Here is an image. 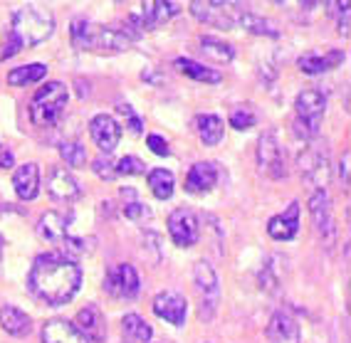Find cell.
I'll return each instance as SVG.
<instances>
[{
  "mask_svg": "<svg viewBox=\"0 0 351 343\" xmlns=\"http://www.w3.org/2000/svg\"><path fill=\"white\" fill-rule=\"evenodd\" d=\"M82 287L80 264L67 255H40L27 272V289L32 296L50 306H62L72 301Z\"/></svg>",
  "mask_w": 351,
  "mask_h": 343,
  "instance_id": "1",
  "label": "cell"
},
{
  "mask_svg": "<svg viewBox=\"0 0 351 343\" xmlns=\"http://www.w3.org/2000/svg\"><path fill=\"white\" fill-rule=\"evenodd\" d=\"M55 32V15L45 5H25L15 10L13 23H10V38L0 55L13 57L23 47H35L45 42Z\"/></svg>",
  "mask_w": 351,
  "mask_h": 343,
  "instance_id": "2",
  "label": "cell"
},
{
  "mask_svg": "<svg viewBox=\"0 0 351 343\" xmlns=\"http://www.w3.org/2000/svg\"><path fill=\"white\" fill-rule=\"evenodd\" d=\"M69 92L62 81H47L35 92L30 101V119L38 126H55L62 119L64 109H67Z\"/></svg>",
  "mask_w": 351,
  "mask_h": 343,
  "instance_id": "3",
  "label": "cell"
},
{
  "mask_svg": "<svg viewBox=\"0 0 351 343\" xmlns=\"http://www.w3.org/2000/svg\"><path fill=\"white\" fill-rule=\"evenodd\" d=\"M295 109H297V131H300V136L304 141L314 138L319 134L322 119H324L326 97L319 89H304V92L297 94Z\"/></svg>",
  "mask_w": 351,
  "mask_h": 343,
  "instance_id": "4",
  "label": "cell"
},
{
  "mask_svg": "<svg viewBox=\"0 0 351 343\" xmlns=\"http://www.w3.org/2000/svg\"><path fill=\"white\" fill-rule=\"evenodd\" d=\"M297 166H300L304 183H314L317 188H324L322 183H326V173H329V146H326L324 138H307L304 149L300 151Z\"/></svg>",
  "mask_w": 351,
  "mask_h": 343,
  "instance_id": "5",
  "label": "cell"
},
{
  "mask_svg": "<svg viewBox=\"0 0 351 343\" xmlns=\"http://www.w3.org/2000/svg\"><path fill=\"white\" fill-rule=\"evenodd\" d=\"M178 13H181L178 3H163V0L141 3L129 15V27H136V30H156V27L166 25Z\"/></svg>",
  "mask_w": 351,
  "mask_h": 343,
  "instance_id": "6",
  "label": "cell"
},
{
  "mask_svg": "<svg viewBox=\"0 0 351 343\" xmlns=\"http://www.w3.org/2000/svg\"><path fill=\"white\" fill-rule=\"evenodd\" d=\"M257 166L265 175H270L272 181H282L287 178V161H285L282 146L277 141V131L270 129L260 136L257 144Z\"/></svg>",
  "mask_w": 351,
  "mask_h": 343,
  "instance_id": "7",
  "label": "cell"
},
{
  "mask_svg": "<svg viewBox=\"0 0 351 343\" xmlns=\"http://www.w3.org/2000/svg\"><path fill=\"white\" fill-rule=\"evenodd\" d=\"M191 13H193V18L206 23V25H215V27H220V30H230V27L235 25V20H238L240 10L235 3H223V0L201 3V0H195V3H191Z\"/></svg>",
  "mask_w": 351,
  "mask_h": 343,
  "instance_id": "8",
  "label": "cell"
},
{
  "mask_svg": "<svg viewBox=\"0 0 351 343\" xmlns=\"http://www.w3.org/2000/svg\"><path fill=\"white\" fill-rule=\"evenodd\" d=\"M104 289H107V294L114 296V299H124V301L136 299L141 281H138V272L134 269V264H119V267L109 269L107 279H104Z\"/></svg>",
  "mask_w": 351,
  "mask_h": 343,
  "instance_id": "9",
  "label": "cell"
},
{
  "mask_svg": "<svg viewBox=\"0 0 351 343\" xmlns=\"http://www.w3.org/2000/svg\"><path fill=\"white\" fill-rule=\"evenodd\" d=\"M309 215H312L314 230L319 232V238L326 242H334L337 238V227H334V218H332V203H329V193L326 188H314L312 195H309Z\"/></svg>",
  "mask_w": 351,
  "mask_h": 343,
  "instance_id": "10",
  "label": "cell"
},
{
  "mask_svg": "<svg viewBox=\"0 0 351 343\" xmlns=\"http://www.w3.org/2000/svg\"><path fill=\"white\" fill-rule=\"evenodd\" d=\"M169 235L178 247H193L201 238V225L195 212L189 207H178L169 215Z\"/></svg>",
  "mask_w": 351,
  "mask_h": 343,
  "instance_id": "11",
  "label": "cell"
},
{
  "mask_svg": "<svg viewBox=\"0 0 351 343\" xmlns=\"http://www.w3.org/2000/svg\"><path fill=\"white\" fill-rule=\"evenodd\" d=\"M89 134H92V141H95L101 153H112L121 141L119 121L109 116V114H97L95 119L89 121Z\"/></svg>",
  "mask_w": 351,
  "mask_h": 343,
  "instance_id": "12",
  "label": "cell"
},
{
  "mask_svg": "<svg viewBox=\"0 0 351 343\" xmlns=\"http://www.w3.org/2000/svg\"><path fill=\"white\" fill-rule=\"evenodd\" d=\"M77 329L89 343H101L107 338V318L99 312V306L89 304L77 314Z\"/></svg>",
  "mask_w": 351,
  "mask_h": 343,
  "instance_id": "13",
  "label": "cell"
},
{
  "mask_svg": "<svg viewBox=\"0 0 351 343\" xmlns=\"http://www.w3.org/2000/svg\"><path fill=\"white\" fill-rule=\"evenodd\" d=\"M154 312L163 318V321H169L173 326H181L186 321V314H189V304L183 299L181 294L176 292H161L154 299Z\"/></svg>",
  "mask_w": 351,
  "mask_h": 343,
  "instance_id": "14",
  "label": "cell"
},
{
  "mask_svg": "<svg viewBox=\"0 0 351 343\" xmlns=\"http://www.w3.org/2000/svg\"><path fill=\"white\" fill-rule=\"evenodd\" d=\"M218 178H220V168L215 166V163L198 161L191 166L189 175H186V190H189V193H195V195L208 193V190L218 183Z\"/></svg>",
  "mask_w": 351,
  "mask_h": 343,
  "instance_id": "15",
  "label": "cell"
},
{
  "mask_svg": "<svg viewBox=\"0 0 351 343\" xmlns=\"http://www.w3.org/2000/svg\"><path fill=\"white\" fill-rule=\"evenodd\" d=\"M134 38L119 27H95L92 32V50L101 52H124L129 50Z\"/></svg>",
  "mask_w": 351,
  "mask_h": 343,
  "instance_id": "16",
  "label": "cell"
},
{
  "mask_svg": "<svg viewBox=\"0 0 351 343\" xmlns=\"http://www.w3.org/2000/svg\"><path fill=\"white\" fill-rule=\"evenodd\" d=\"M47 193L55 200H64V203H72V200L80 198V183L72 173H67V168H52L47 175Z\"/></svg>",
  "mask_w": 351,
  "mask_h": 343,
  "instance_id": "17",
  "label": "cell"
},
{
  "mask_svg": "<svg viewBox=\"0 0 351 343\" xmlns=\"http://www.w3.org/2000/svg\"><path fill=\"white\" fill-rule=\"evenodd\" d=\"M267 232H270L272 240H280V242L295 240V235L300 232V205L292 203L285 212L275 215L267 225Z\"/></svg>",
  "mask_w": 351,
  "mask_h": 343,
  "instance_id": "18",
  "label": "cell"
},
{
  "mask_svg": "<svg viewBox=\"0 0 351 343\" xmlns=\"http://www.w3.org/2000/svg\"><path fill=\"white\" fill-rule=\"evenodd\" d=\"M270 343H300V326L287 312H277L267 324Z\"/></svg>",
  "mask_w": 351,
  "mask_h": 343,
  "instance_id": "19",
  "label": "cell"
},
{
  "mask_svg": "<svg viewBox=\"0 0 351 343\" xmlns=\"http://www.w3.org/2000/svg\"><path fill=\"white\" fill-rule=\"evenodd\" d=\"M43 343H89L75 324L64 318H52L43 326Z\"/></svg>",
  "mask_w": 351,
  "mask_h": 343,
  "instance_id": "20",
  "label": "cell"
},
{
  "mask_svg": "<svg viewBox=\"0 0 351 343\" xmlns=\"http://www.w3.org/2000/svg\"><path fill=\"white\" fill-rule=\"evenodd\" d=\"M13 188L20 200H35L40 193V170L35 163L20 166L13 175Z\"/></svg>",
  "mask_w": 351,
  "mask_h": 343,
  "instance_id": "21",
  "label": "cell"
},
{
  "mask_svg": "<svg viewBox=\"0 0 351 343\" xmlns=\"http://www.w3.org/2000/svg\"><path fill=\"white\" fill-rule=\"evenodd\" d=\"M69 223H72V220L64 218L62 212L47 210L38 223L40 238L47 240V242H64V240H67Z\"/></svg>",
  "mask_w": 351,
  "mask_h": 343,
  "instance_id": "22",
  "label": "cell"
},
{
  "mask_svg": "<svg viewBox=\"0 0 351 343\" xmlns=\"http://www.w3.org/2000/svg\"><path fill=\"white\" fill-rule=\"evenodd\" d=\"M0 326H3V331L10 333V336L23 338L30 333L32 321L25 312H20L18 306H3V309H0Z\"/></svg>",
  "mask_w": 351,
  "mask_h": 343,
  "instance_id": "23",
  "label": "cell"
},
{
  "mask_svg": "<svg viewBox=\"0 0 351 343\" xmlns=\"http://www.w3.org/2000/svg\"><path fill=\"white\" fill-rule=\"evenodd\" d=\"M173 67L181 72V75L191 77L193 81H201V84H220L223 81V75L218 69H210L201 62H193V60H186V57H178L173 62Z\"/></svg>",
  "mask_w": 351,
  "mask_h": 343,
  "instance_id": "24",
  "label": "cell"
},
{
  "mask_svg": "<svg viewBox=\"0 0 351 343\" xmlns=\"http://www.w3.org/2000/svg\"><path fill=\"white\" fill-rule=\"evenodd\" d=\"M195 126H198V136L206 146H218L223 141V134H226V124L220 116L215 114H201L195 119Z\"/></svg>",
  "mask_w": 351,
  "mask_h": 343,
  "instance_id": "25",
  "label": "cell"
},
{
  "mask_svg": "<svg viewBox=\"0 0 351 343\" xmlns=\"http://www.w3.org/2000/svg\"><path fill=\"white\" fill-rule=\"evenodd\" d=\"M193 279L195 287L201 289L203 296H210V301H215L218 296V277H215V269L206 262V259H198L193 267Z\"/></svg>",
  "mask_w": 351,
  "mask_h": 343,
  "instance_id": "26",
  "label": "cell"
},
{
  "mask_svg": "<svg viewBox=\"0 0 351 343\" xmlns=\"http://www.w3.org/2000/svg\"><path fill=\"white\" fill-rule=\"evenodd\" d=\"M344 60V52H329V55H304L300 60V69L304 75H322L326 69L337 67Z\"/></svg>",
  "mask_w": 351,
  "mask_h": 343,
  "instance_id": "27",
  "label": "cell"
},
{
  "mask_svg": "<svg viewBox=\"0 0 351 343\" xmlns=\"http://www.w3.org/2000/svg\"><path fill=\"white\" fill-rule=\"evenodd\" d=\"M121 331H124V338L129 343H149L151 333H154L151 326L138 314H126L121 318Z\"/></svg>",
  "mask_w": 351,
  "mask_h": 343,
  "instance_id": "28",
  "label": "cell"
},
{
  "mask_svg": "<svg viewBox=\"0 0 351 343\" xmlns=\"http://www.w3.org/2000/svg\"><path fill=\"white\" fill-rule=\"evenodd\" d=\"M198 42H201L198 45L201 52L210 60V62L228 64V62H232V57H235V50H232L230 45L223 42V40H218V38H208V35H203Z\"/></svg>",
  "mask_w": 351,
  "mask_h": 343,
  "instance_id": "29",
  "label": "cell"
},
{
  "mask_svg": "<svg viewBox=\"0 0 351 343\" xmlns=\"http://www.w3.org/2000/svg\"><path fill=\"white\" fill-rule=\"evenodd\" d=\"M47 77V67L45 64H23V67H15L13 72H8V84L13 87H25L32 81H43Z\"/></svg>",
  "mask_w": 351,
  "mask_h": 343,
  "instance_id": "30",
  "label": "cell"
},
{
  "mask_svg": "<svg viewBox=\"0 0 351 343\" xmlns=\"http://www.w3.org/2000/svg\"><path fill=\"white\" fill-rule=\"evenodd\" d=\"M149 188H151V193L156 195L158 200H169L171 195H173V188H176L173 173L166 170V168L149 170Z\"/></svg>",
  "mask_w": 351,
  "mask_h": 343,
  "instance_id": "31",
  "label": "cell"
},
{
  "mask_svg": "<svg viewBox=\"0 0 351 343\" xmlns=\"http://www.w3.org/2000/svg\"><path fill=\"white\" fill-rule=\"evenodd\" d=\"M238 23H240V27H245V30L252 32V35H267V38H277V35H280V27H277L272 20L260 18V15H255V13H240Z\"/></svg>",
  "mask_w": 351,
  "mask_h": 343,
  "instance_id": "32",
  "label": "cell"
},
{
  "mask_svg": "<svg viewBox=\"0 0 351 343\" xmlns=\"http://www.w3.org/2000/svg\"><path fill=\"white\" fill-rule=\"evenodd\" d=\"M60 156H62V161L67 163V166L80 168V166L87 163V149H84L82 141L69 138V141H62V144H60Z\"/></svg>",
  "mask_w": 351,
  "mask_h": 343,
  "instance_id": "33",
  "label": "cell"
},
{
  "mask_svg": "<svg viewBox=\"0 0 351 343\" xmlns=\"http://www.w3.org/2000/svg\"><path fill=\"white\" fill-rule=\"evenodd\" d=\"M92 32H95V25L87 18H75V23L69 25V35L77 50H92Z\"/></svg>",
  "mask_w": 351,
  "mask_h": 343,
  "instance_id": "34",
  "label": "cell"
},
{
  "mask_svg": "<svg viewBox=\"0 0 351 343\" xmlns=\"http://www.w3.org/2000/svg\"><path fill=\"white\" fill-rule=\"evenodd\" d=\"M114 168H117V173H121V175H138V173H144L146 166H144V161H141V158L124 156V158H119V161L114 163Z\"/></svg>",
  "mask_w": 351,
  "mask_h": 343,
  "instance_id": "35",
  "label": "cell"
},
{
  "mask_svg": "<svg viewBox=\"0 0 351 343\" xmlns=\"http://www.w3.org/2000/svg\"><path fill=\"white\" fill-rule=\"evenodd\" d=\"M257 121L255 112L252 109H235L230 114V126L232 129H238V131H245V129H252Z\"/></svg>",
  "mask_w": 351,
  "mask_h": 343,
  "instance_id": "36",
  "label": "cell"
},
{
  "mask_svg": "<svg viewBox=\"0 0 351 343\" xmlns=\"http://www.w3.org/2000/svg\"><path fill=\"white\" fill-rule=\"evenodd\" d=\"M260 284H263L265 289H270V292H275V289L280 287V275L275 272V257L265 262L263 272H260Z\"/></svg>",
  "mask_w": 351,
  "mask_h": 343,
  "instance_id": "37",
  "label": "cell"
},
{
  "mask_svg": "<svg viewBox=\"0 0 351 343\" xmlns=\"http://www.w3.org/2000/svg\"><path fill=\"white\" fill-rule=\"evenodd\" d=\"M95 170L97 175H99L101 181H114L117 178V168H114V161H109V158H97L95 161Z\"/></svg>",
  "mask_w": 351,
  "mask_h": 343,
  "instance_id": "38",
  "label": "cell"
},
{
  "mask_svg": "<svg viewBox=\"0 0 351 343\" xmlns=\"http://www.w3.org/2000/svg\"><path fill=\"white\" fill-rule=\"evenodd\" d=\"M334 13H337V20H339V30L344 32V35H349V3H341V0H337L334 3Z\"/></svg>",
  "mask_w": 351,
  "mask_h": 343,
  "instance_id": "39",
  "label": "cell"
},
{
  "mask_svg": "<svg viewBox=\"0 0 351 343\" xmlns=\"http://www.w3.org/2000/svg\"><path fill=\"white\" fill-rule=\"evenodd\" d=\"M124 215L129 220H136V223H141V220L151 218V210L146 205H141V203H129V205L124 207Z\"/></svg>",
  "mask_w": 351,
  "mask_h": 343,
  "instance_id": "40",
  "label": "cell"
},
{
  "mask_svg": "<svg viewBox=\"0 0 351 343\" xmlns=\"http://www.w3.org/2000/svg\"><path fill=\"white\" fill-rule=\"evenodd\" d=\"M146 146H149L156 156H169V144H166V138L158 136V134H151V136H146Z\"/></svg>",
  "mask_w": 351,
  "mask_h": 343,
  "instance_id": "41",
  "label": "cell"
},
{
  "mask_svg": "<svg viewBox=\"0 0 351 343\" xmlns=\"http://www.w3.org/2000/svg\"><path fill=\"white\" fill-rule=\"evenodd\" d=\"M117 109H119L121 114H126V116H129V126H132V131L134 134H141V129H144V126H141V119H138L136 114H134L132 106H129V104H119Z\"/></svg>",
  "mask_w": 351,
  "mask_h": 343,
  "instance_id": "42",
  "label": "cell"
},
{
  "mask_svg": "<svg viewBox=\"0 0 351 343\" xmlns=\"http://www.w3.org/2000/svg\"><path fill=\"white\" fill-rule=\"evenodd\" d=\"M349 158H351V153L344 151V156H341V161H339V181L344 183V188L349 186Z\"/></svg>",
  "mask_w": 351,
  "mask_h": 343,
  "instance_id": "43",
  "label": "cell"
},
{
  "mask_svg": "<svg viewBox=\"0 0 351 343\" xmlns=\"http://www.w3.org/2000/svg\"><path fill=\"white\" fill-rule=\"evenodd\" d=\"M64 244H67V247H69L72 252H87L89 247H92V244H89L87 240H82V238H69V235H67V240H64Z\"/></svg>",
  "mask_w": 351,
  "mask_h": 343,
  "instance_id": "44",
  "label": "cell"
},
{
  "mask_svg": "<svg viewBox=\"0 0 351 343\" xmlns=\"http://www.w3.org/2000/svg\"><path fill=\"white\" fill-rule=\"evenodd\" d=\"M13 163H15L13 153H10V151H8V146H3V144H0V170L13 168Z\"/></svg>",
  "mask_w": 351,
  "mask_h": 343,
  "instance_id": "45",
  "label": "cell"
},
{
  "mask_svg": "<svg viewBox=\"0 0 351 343\" xmlns=\"http://www.w3.org/2000/svg\"><path fill=\"white\" fill-rule=\"evenodd\" d=\"M3 247H5V242H3V238H0V257H3Z\"/></svg>",
  "mask_w": 351,
  "mask_h": 343,
  "instance_id": "46",
  "label": "cell"
}]
</instances>
